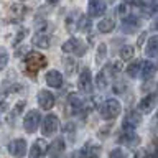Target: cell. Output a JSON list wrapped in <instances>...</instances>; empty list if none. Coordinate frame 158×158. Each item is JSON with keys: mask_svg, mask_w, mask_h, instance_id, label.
I'll list each match as a JSON object with an SVG mask.
<instances>
[{"mask_svg": "<svg viewBox=\"0 0 158 158\" xmlns=\"http://www.w3.org/2000/svg\"><path fill=\"white\" fill-rule=\"evenodd\" d=\"M46 64H48V59L44 58V54L28 53L27 58H25V71H27V74H30L31 77H35L40 69H43Z\"/></svg>", "mask_w": 158, "mask_h": 158, "instance_id": "1", "label": "cell"}, {"mask_svg": "<svg viewBox=\"0 0 158 158\" xmlns=\"http://www.w3.org/2000/svg\"><path fill=\"white\" fill-rule=\"evenodd\" d=\"M120 110H122V106L117 99H107V101H104L101 104V109H99L102 118H106V120L115 118L118 114H120Z\"/></svg>", "mask_w": 158, "mask_h": 158, "instance_id": "2", "label": "cell"}, {"mask_svg": "<svg viewBox=\"0 0 158 158\" xmlns=\"http://www.w3.org/2000/svg\"><path fill=\"white\" fill-rule=\"evenodd\" d=\"M63 51L64 53H69V54H74V56H84L87 51V46L82 40L79 38H69L66 43L63 44Z\"/></svg>", "mask_w": 158, "mask_h": 158, "instance_id": "3", "label": "cell"}, {"mask_svg": "<svg viewBox=\"0 0 158 158\" xmlns=\"http://www.w3.org/2000/svg\"><path fill=\"white\" fill-rule=\"evenodd\" d=\"M59 127V120L58 117L54 115V114H49V115H46L43 118V123H41V130H43V135H53L54 132L58 130Z\"/></svg>", "mask_w": 158, "mask_h": 158, "instance_id": "4", "label": "cell"}, {"mask_svg": "<svg viewBox=\"0 0 158 158\" xmlns=\"http://www.w3.org/2000/svg\"><path fill=\"white\" fill-rule=\"evenodd\" d=\"M40 112L38 110H30L27 115H25L23 118V127L25 130H27L28 133H33L35 130H36V127L40 125Z\"/></svg>", "mask_w": 158, "mask_h": 158, "instance_id": "5", "label": "cell"}, {"mask_svg": "<svg viewBox=\"0 0 158 158\" xmlns=\"http://www.w3.org/2000/svg\"><path fill=\"white\" fill-rule=\"evenodd\" d=\"M77 87H79V91L84 92V94H89L92 91V76H91V71H89V69H82L81 71L79 79H77Z\"/></svg>", "mask_w": 158, "mask_h": 158, "instance_id": "6", "label": "cell"}, {"mask_svg": "<svg viewBox=\"0 0 158 158\" xmlns=\"http://www.w3.org/2000/svg\"><path fill=\"white\" fill-rule=\"evenodd\" d=\"M140 122H142L140 114L135 112V110H128L125 118H123V122H122V128L123 130H135V128L140 125Z\"/></svg>", "mask_w": 158, "mask_h": 158, "instance_id": "7", "label": "cell"}, {"mask_svg": "<svg viewBox=\"0 0 158 158\" xmlns=\"http://www.w3.org/2000/svg\"><path fill=\"white\" fill-rule=\"evenodd\" d=\"M112 76H114V71H112V66H110V64H109V66H106L104 69H101V73H99L97 77H96L97 87L101 89V91H104V89L109 86V81H110Z\"/></svg>", "mask_w": 158, "mask_h": 158, "instance_id": "8", "label": "cell"}, {"mask_svg": "<svg viewBox=\"0 0 158 158\" xmlns=\"http://www.w3.org/2000/svg\"><path fill=\"white\" fill-rule=\"evenodd\" d=\"M101 155V147L96 143H86L77 153V158H99Z\"/></svg>", "mask_w": 158, "mask_h": 158, "instance_id": "9", "label": "cell"}, {"mask_svg": "<svg viewBox=\"0 0 158 158\" xmlns=\"http://www.w3.org/2000/svg\"><path fill=\"white\" fill-rule=\"evenodd\" d=\"M8 152H10V155L22 158L25 153H27V142L22 140V138H17V140L10 142L8 143Z\"/></svg>", "mask_w": 158, "mask_h": 158, "instance_id": "10", "label": "cell"}, {"mask_svg": "<svg viewBox=\"0 0 158 158\" xmlns=\"http://www.w3.org/2000/svg\"><path fill=\"white\" fill-rule=\"evenodd\" d=\"M107 10V5L104 0H89V7H87V12H89V17H101V15L106 13Z\"/></svg>", "mask_w": 158, "mask_h": 158, "instance_id": "11", "label": "cell"}, {"mask_svg": "<svg viewBox=\"0 0 158 158\" xmlns=\"http://www.w3.org/2000/svg\"><path fill=\"white\" fill-rule=\"evenodd\" d=\"M138 27H140V20H138V17H135V15H128V17H125L120 23V28H122L123 33H133V31H137Z\"/></svg>", "mask_w": 158, "mask_h": 158, "instance_id": "12", "label": "cell"}, {"mask_svg": "<svg viewBox=\"0 0 158 158\" xmlns=\"http://www.w3.org/2000/svg\"><path fill=\"white\" fill-rule=\"evenodd\" d=\"M118 143L127 145V147H137L138 143H140V137H138L133 130H123L122 135L118 137Z\"/></svg>", "mask_w": 158, "mask_h": 158, "instance_id": "13", "label": "cell"}, {"mask_svg": "<svg viewBox=\"0 0 158 158\" xmlns=\"http://www.w3.org/2000/svg\"><path fill=\"white\" fill-rule=\"evenodd\" d=\"M38 104L43 110H49V109H53V106H54V96L51 92H48L43 89V91L38 92Z\"/></svg>", "mask_w": 158, "mask_h": 158, "instance_id": "14", "label": "cell"}, {"mask_svg": "<svg viewBox=\"0 0 158 158\" xmlns=\"http://www.w3.org/2000/svg\"><path fill=\"white\" fill-rule=\"evenodd\" d=\"M156 101H158L156 94H148V96H145L140 102H138V109H140V112H145V114L152 112L153 109H155V106H156Z\"/></svg>", "mask_w": 158, "mask_h": 158, "instance_id": "15", "label": "cell"}, {"mask_svg": "<svg viewBox=\"0 0 158 158\" xmlns=\"http://www.w3.org/2000/svg\"><path fill=\"white\" fill-rule=\"evenodd\" d=\"M48 153V143L44 140H36L31 145L30 150V158H43Z\"/></svg>", "mask_w": 158, "mask_h": 158, "instance_id": "16", "label": "cell"}, {"mask_svg": "<svg viewBox=\"0 0 158 158\" xmlns=\"http://www.w3.org/2000/svg\"><path fill=\"white\" fill-rule=\"evenodd\" d=\"M69 106H71V112L73 115H84L86 114V102L82 99H79L77 96H71L69 99Z\"/></svg>", "mask_w": 158, "mask_h": 158, "instance_id": "17", "label": "cell"}, {"mask_svg": "<svg viewBox=\"0 0 158 158\" xmlns=\"http://www.w3.org/2000/svg\"><path fill=\"white\" fill-rule=\"evenodd\" d=\"M46 84L49 87H61L63 86V76H61V73L59 71H48L46 73Z\"/></svg>", "mask_w": 158, "mask_h": 158, "instance_id": "18", "label": "cell"}, {"mask_svg": "<svg viewBox=\"0 0 158 158\" xmlns=\"http://www.w3.org/2000/svg\"><path fill=\"white\" fill-rule=\"evenodd\" d=\"M31 43H33L36 48H40V49H46V48H49V44H51V41H49V36H48L46 33H36V35L33 36Z\"/></svg>", "mask_w": 158, "mask_h": 158, "instance_id": "19", "label": "cell"}, {"mask_svg": "<svg viewBox=\"0 0 158 158\" xmlns=\"http://www.w3.org/2000/svg\"><path fill=\"white\" fill-rule=\"evenodd\" d=\"M155 73H156V66H155V63H152V61H142L140 74H142V77L145 79V81H148V79H150Z\"/></svg>", "mask_w": 158, "mask_h": 158, "instance_id": "20", "label": "cell"}, {"mask_svg": "<svg viewBox=\"0 0 158 158\" xmlns=\"http://www.w3.org/2000/svg\"><path fill=\"white\" fill-rule=\"evenodd\" d=\"M114 28H115V20L112 17H106L97 25V30L101 33H110V31H114Z\"/></svg>", "mask_w": 158, "mask_h": 158, "instance_id": "21", "label": "cell"}, {"mask_svg": "<svg viewBox=\"0 0 158 158\" xmlns=\"http://www.w3.org/2000/svg\"><path fill=\"white\" fill-rule=\"evenodd\" d=\"M145 54L148 58L158 56V36H152L145 46Z\"/></svg>", "mask_w": 158, "mask_h": 158, "instance_id": "22", "label": "cell"}, {"mask_svg": "<svg viewBox=\"0 0 158 158\" xmlns=\"http://www.w3.org/2000/svg\"><path fill=\"white\" fill-rule=\"evenodd\" d=\"M64 148H66V145H64V140L63 138H56L51 145H48V152L51 153V156H56L59 155L61 152H64Z\"/></svg>", "mask_w": 158, "mask_h": 158, "instance_id": "23", "label": "cell"}, {"mask_svg": "<svg viewBox=\"0 0 158 158\" xmlns=\"http://www.w3.org/2000/svg\"><path fill=\"white\" fill-rule=\"evenodd\" d=\"M133 54H135V48H133L132 44H125V46H122V49H120V58L123 59V61L132 59Z\"/></svg>", "mask_w": 158, "mask_h": 158, "instance_id": "24", "label": "cell"}, {"mask_svg": "<svg viewBox=\"0 0 158 158\" xmlns=\"http://www.w3.org/2000/svg\"><path fill=\"white\" fill-rule=\"evenodd\" d=\"M140 68H142V61H133L130 66L127 68V74H128V77H137L138 74H140Z\"/></svg>", "mask_w": 158, "mask_h": 158, "instance_id": "25", "label": "cell"}, {"mask_svg": "<svg viewBox=\"0 0 158 158\" xmlns=\"http://www.w3.org/2000/svg\"><path fill=\"white\" fill-rule=\"evenodd\" d=\"M10 12H12V15H13V20H22V17H23V13H25V7L23 5H13L12 8H10Z\"/></svg>", "mask_w": 158, "mask_h": 158, "instance_id": "26", "label": "cell"}, {"mask_svg": "<svg viewBox=\"0 0 158 158\" xmlns=\"http://www.w3.org/2000/svg\"><path fill=\"white\" fill-rule=\"evenodd\" d=\"M7 63H8V53H7V49H5L3 46H0V71L5 69Z\"/></svg>", "mask_w": 158, "mask_h": 158, "instance_id": "27", "label": "cell"}, {"mask_svg": "<svg viewBox=\"0 0 158 158\" xmlns=\"http://www.w3.org/2000/svg\"><path fill=\"white\" fill-rule=\"evenodd\" d=\"M109 158H127V156H125V152H123L122 148H115V150L110 152Z\"/></svg>", "mask_w": 158, "mask_h": 158, "instance_id": "28", "label": "cell"}, {"mask_svg": "<svg viewBox=\"0 0 158 158\" xmlns=\"http://www.w3.org/2000/svg\"><path fill=\"white\" fill-rule=\"evenodd\" d=\"M135 158H156L155 155H152L148 150H138L137 152V155H135Z\"/></svg>", "mask_w": 158, "mask_h": 158, "instance_id": "29", "label": "cell"}, {"mask_svg": "<svg viewBox=\"0 0 158 158\" xmlns=\"http://www.w3.org/2000/svg\"><path fill=\"white\" fill-rule=\"evenodd\" d=\"M48 2H49V3H58L59 0H48Z\"/></svg>", "mask_w": 158, "mask_h": 158, "instance_id": "30", "label": "cell"}, {"mask_svg": "<svg viewBox=\"0 0 158 158\" xmlns=\"http://www.w3.org/2000/svg\"><path fill=\"white\" fill-rule=\"evenodd\" d=\"M155 28L158 30V20H156V22H155Z\"/></svg>", "mask_w": 158, "mask_h": 158, "instance_id": "31", "label": "cell"}, {"mask_svg": "<svg viewBox=\"0 0 158 158\" xmlns=\"http://www.w3.org/2000/svg\"><path fill=\"white\" fill-rule=\"evenodd\" d=\"M155 7H158V0H155Z\"/></svg>", "mask_w": 158, "mask_h": 158, "instance_id": "32", "label": "cell"}, {"mask_svg": "<svg viewBox=\"0 0 158 158\" xmlns=\"http://www.w3.org/2000/svg\"><path fill=\"white\" fill-rule=\"evenodd\" d=\"M156 117H158V114H156Z\"/></svg>", "mask_w": 158, "mask_h": 158, "instance_id": "33", "label": "cell"}]
</instances>
